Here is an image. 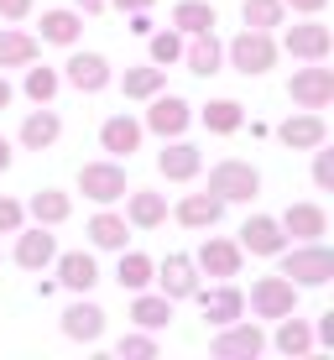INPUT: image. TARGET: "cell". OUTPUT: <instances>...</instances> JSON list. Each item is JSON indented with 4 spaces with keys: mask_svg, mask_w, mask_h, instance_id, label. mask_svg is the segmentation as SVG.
Returning <instances> with one entry per match:
<instances>
[{
    "mask_svg": "<svg viewBox=\"0 0 334 360\" xmlns=\"http://www.w3.org/2000/svg\"><path fill=\"white\" fill-rule=\"evenodd\" d=\"M277 262H282L277 271L288 282H298V288H329V282H334V251L324 240H298L293 251L282 245Z\"/></svg>",
    "mask_w": 334,
    "mask_h": 360,
    "instance_id": "cell-1",
    "label": "cell"
},
{
    "mask_svg": "<svg viewBox=\"0 0 334 360\" xmlns=\"http://www.w3.org/2000/svg\"><path fill=\"white\" fill-rule=\"evenodd\" d=\"M225 58H230V68H235V73H245V79H262V73L277 68V42H271V32L245 27L240 37H230Z\"/></svg>",
    "mask_w": 334,
    "mask_h": 360,
    "instance_id": "cell-2",
    "label": "cell"
},
{
    "mask_svg": "<svg viewBox=\"0 0 334 360\" xmlns=\"http://www.w3.org/2000/svg\"><path fill=\"white\" fill-rule=\"evenodd\" d=\"M266 350V334L251 319H235V324H219V334L209 340V355L214 360H256Z\"/></svg>",
    "mask_w": 334,
    "mask_h": 360,
    "instance_id": "cell-3",
    "label": "cell"
},
{
    "mask_svg": "<svg viewBox=\"0 0 334 360\" xmlns=\"http://www.w3.org/2000/svg\"><path fill=\"white\" fill-rule=\"evenodd\" d=\"M298 282H288L282 271H271V277H256L251 282V314L256 319H282V314H298Z\"/></svg>",
    "mask_w": 334,
    "mask_h": 360,
    "instance_id": "cell-4",
    "label": "cell"
},
{
    "mask_svg": "<svg viewBox=\"0 0 334 360\" xmlns=\"http://www.w3.org/2000/svg\"><path fill=\"white\" fill-rule=\"evenodd\" d=\"M209 193L225 198V204H251L256 193H262V172H256L251 162H219L214 172H209Z\"/></svg>",
    "mask_w": 334,
    "mask_h": 360,
    "instance_id": "cell-5",
    "label": "cell"
},
{
    "mask_svg": "<svg viewBox=\"0 0 334 360\" xmlns=\"http://www.w3.org/2000/svg\"><path fill=\"white\" fill-rule=\"evenodd\" d=\"M146 120H141V131H152V136H162V141H172V136H183L193 126V105L183 94H152L146 99Z\"/></svg>",
    "mask_w": 334,
    "mask_h": 360,
    "instance_id": "cell-6",
    "label": "cell"
},
{
    "mask_svg": "<svg viewBox=\"0 0 334 360\" xmlns=\"http://www.w3.org/2000/svg\"><path fill=\"white\" fill-rule=\"evenodd\" d=\"M288 99L298 110H329L334 105V68H324V63H308V68H298L288 79Z\"/></svg>",
    "mask_w": 334,
    "mask_h": 360,
    "instance_id": "cell-7",
    "label": "cell"
},
{
    "mask_svg": "<svg viewBox=\"0 0 334 360\" xmlns=\"http://www.w3.org/2000/svg\"><path fill=\"white\" fill-rule=\"evenodd\" d=\"M282 27H288V21H282ZM282 47H288L293 58H303V63H324V58L334 53V32H329L319 16H303L298 27H288Z\"/></svg>",
    "mask_w": 334,
    "mask_h": 360,
    "instance_id": "cell-8",
    "label": "cell"
},
{
    "mask_svg": "<svg viewBox=\"0 0 334 360\" xmlns=\"http://www.w3.org/2000/svg\"><path fill=\"white\" fill-rule=\"evenodd\" d=\"M79 193L89 204H115L126 198V167L120 162H84L79 167Z\"/></svg>",
    "mask_w": 334,
    "mask_h": 360,
    "instance_id": "cell-9",
    "label": "cell"
},
{
    "mask_svg": "<svg viewBox=\"0 0 334 360\" xmlns=\"http://www.w3.org/2000/svg\"><path fill=\"white\" fill-rule=\"evenodd\" d=\"M152 282H157V292H162V297H172V303H188L193 288H199V266H193V256L167 251V262L152 271Z\"/></svg>",
    "mask_w": 334,
    "mask_h": 360,
    "instance_id": "cell-10",
    "label": "cell"
},
{
    "mask_svg": "<svg viewBox=\"0 0 334 360\" xmlns=\"http://www.w3.org/2000/svg\"><path fill=\"white\" fill-rule=\"evenodd\" d=\"M193 303H199V314H204L214 329H219V324H235V319L245 314V292L235 288L230 277L219 282V288H193Z\"/></svg>",
    "mask_w": 334,
    "mask_h": 360,
    "instance_id": "cell-11",
    "label": "cell"
},
{
    "mask_svg": "<svg viewBox=\"0 0 334 360\" xmlns=\"http://www.w3.org/2000/svg\"><path fill=\"white\" fill-rule=\"evenodd\" d=\"M240 262H245V251L235 240H225V235H209V240L199 245V256H193V266H199L204 277H214V282L240 277Z\"/></svg>",
    "mask_w": 334,
    "mask_h": 360,
    "instance_id": "cell-12",
    "label": "cell"
},
{
    "mask_svg": "<svg viewBox=\"0 0 334 360\" xmlns=\"http://www.w3.org/2000/svg\"><path fill=\"white\" fill-rule=\"evenodd\" d=\"M277 141L288 146V152H314V146L329 141V126H324V115H319V110H298V115H288V120L277 126Z\"/></svg>",
    "mask_w": 334,
    "mask_h": 360,
    "instance_id": "cell-13",
    "label": "cell"
},
{
    "mask_svg": "<svg viewBox=\"0 0 334 360\" xmlns=\"http://www.w3.org/2000/svg\"><path fill=\"white\" fill-rule=\"evenodd\" d=\"M63 84H73L79 94H100L110 84V58L105 53H79V47H73L68 63H63Z\"/></svg>",
    "mask_w": 334,
    "mask_h": 360,
    "instance_id": "cell-14",
    "label": "cell"
},
{
    "mask_svg": "<svg viewBox=\"0 0 334 360\" xmlns=\"http://www.w3.org/2000/svg\"><path fill=\"white\" fill-rule=\"evenodd\" d=\"M199 167H204V152L193 141H183V136H172L162 152H157V172H162L167 183H193Z\"/></svg>",
    "mask_w": 334,
    "mask_h": 360,
    "instance_id": "cell-15",
    "label": "cell"
},
{
    "mask_svg": "<svg viewBox=\"0 0 334 360\" xmlns=\"http://www.w3.org/2000/svg\"><path fill=\"white\" fill-rule=\"evenodd\" d=\"M63 334H68L73 345H100L105 340V308L89 303V297L79 292V303L63 308Z\"/></svg>",
    "mask_w": 334,
    "mask_h": 360,
    "instance_id": "cell-16",
    "label": "cell"
},
{
    "mask_svg": "<svg viewBox=\"0 0 334 360\" xmlns=\"http://www.w3.org/2000/svg\"><path fill=\"white\" fill-rule=\"evenodd\" d=\"M53 256H58V235L47 230V225H21L16 230V266L21 271H42V266H53Z\"/></svg>",
    "mask_w": 334,
    "mask_h": 360,
    "instance_id": "cell-17",
    "label": "cell"
},
{
    "mask_svg": "<svg viewBox=\"0 0 334 360\" xmlns=\"http://www.w3.org/2000/svg\"><path fill=\"white\" fill-rule=\"evenodd\" d=\"M235 245H240L245 256H266V262H271V256L288 245V235H282V225H277L271 214H251V219L240 225V240H235Z\"/></svg>",
    "mask_w": 334,
    "mask_h": 360,
    "instance_id": "cell-18",
    "label": "cell"
},
{
    "mask_svg": "<svg viewBox=\"0 0 334 360\" xmlns=\"http://www.w3.org/2000/svg\"><path fill=\"white\" fill-rule=\"evenodd\" d=\"M172 219H178L183 230H214L219 219H225V198H214V193H183L178 198V209H172Z\"/></svg>",
    "mask_w": 334,
    "mask_h": 360,
    "instance_id": "cell-19",
    "label": "cell"
},
{
    "mask_svg": "<svg viewBox=\"0 0 334 360\" xmlns=\"http://www.w3.org/2000/svg\"><path fill=\"white\" fill-rule=\"evenodd\" d=\"M188 73H199V79H214L219 63H225V47H219L214 32H193L188 42H183V58H178Z\"/></svg>",
    "mask_w": 334,
    "mask_h": 360,
    "instance_id": "cell-20",
    "label": "cell"
},
{
    "mask_svg": "<svg viewBox=\"0 0 334 360\" xmlns=\"http://www.w3.org/2000/svg\"><path fill=\"white\" fill-rule=\"evenodd\" d=\"M277 225H282L288 240H324V235H329V214L319 204H288Z\"/></svg>",
    "mask_w": 334,
    "mask_h": 360,
    "instance_id": "cell-21",
    "label": "cell"
},
{
    "mask_svg": "<svg viewBox=\"0 0 334 360\" xmlns=\"http://www.w3.org/2000/svg\"><path fill=\"white\" fill-rule=\"evenodd\" d=\"M53 262H58V288H68V292H89L100 282V262L89 251H58Z\"/></svg>",
    "mask_w": 334,
    "mask_h": 360,
    "instance_id": "cell-22",
    "label": "cell"
},
{
    "mask_svg": "<svg viewBox=\"0 0 334 360\" xmlns=\"http://www.w3.org/2000/svg\"><path fill=\"white\" fill-rule=\"evenodd\" d=\"M84 235H89V245L94 251H126V240H131V225H126V214H115L110 204H100V214L84 225Z\"/></svg>",
    "mask_w": 334,
    "mask_h": 360,
    "instance_id": "cell-23",
    "label": "cell"
},
{
    "mask_svg": "<svg viewBox=\"0 0 334 360\" xmlns=\"http://www.w3.org/2000/svg\"><path fill=\"white\" fill-rule=\"evenodd\" d=\"M271 345H277V355H288V360H303V355L319 350V345H314V324H308V319H298V314H282V319H277Z\"/></svg>",
    "mask_w": 334,
    "mask_h": 360,
    "instance_id": "cell-24",
    "label": "cell"
},
{
    "mask_svg": "<svg viewBox=\"0 0 334 360\" xmlns=\"http://www.w3.org/2000/svg\"><path fill=\"white\" fill-rule=\"evenodd\" d=\"M141 120H131V115H110L105 126H100V146L110 157H126L131 162V152H141Z\"/></svg>",
    "mask_w": 334,
    "mask_h": 360,
    "instance_id": "cell-25",
    "label": "cell"
},
{
    "mask_svg": "<svg viewBox=\"0 0 334 360\" xmlns=\"http://www.w3.org/2000/svg\"><path fill=\"white\" fill-rule=\"evenodd\" d=\"M58 136H63V120H58L53 105H37L32 115L21 120V146H27V152H47Z\"/></svg>",
    "mask_w": 334,
    "mask_h": 360,
    "instance_id": "cell-26",
    "label": "cell"
},
{
    "mask_svg": "<svg viewBox=\"0 0 334 360\" xmlns=\"http://www.w3.org/2000/svg\"><path fill=\"white\" fill-rule=\"evenodd\" d=\"M126 225L131 230H162L167 225V198L152 193V188H136L126 198Z\"/></svg>",
    "mask_w": 334,
    "mask_h": 360,
    "instance_id": "cell-27",
    "label": "cell"
},
{
    "mask_svg": "<svg viewBox=\"0 0 334 360\" xmlns=\"http://www.w3.org/2000/svg\"><path fill=\"white\" fill-rule=\"evenodd\" d=\"M37 53H42V42L32 32L0 27V68H27V63H37Z\"/></svg>",
    "mask_w": 334,
    "mask_h": 360,
    "instance_id": "cell-28",
    "label": "cell"
},
{
    "mask_svg": "<svg viewBox=\"0 0 334 360\" xmlns=\"http://www.w3.org/2000/svg\"><path fill=\"white\" fill-rule=\"evenodd\" d=\"M27 214L37 219V225H47V230H58V225H68V214H73V198L63 188H42V193H32V204H27Z\"/></svg>",
    "mask_w": 334,
    "mask_h": 360,
    "instance_id": "cell-29",
    "label": "cell"
},
{
    "mask_svg": "<svg viewBox=\"0 0 334 360\" xmlns=\"http://www.w3.org/2000/svg\"><path fill=\"white\" fill-rule=\"evenodd\" d=\"M131 319H136V329H146V334H157V329H167V319H172V297L162 292H136V303H131Z\"/></svg>",
    "mask_w": 334,
    "mask_h": 360,
    "instance_id": "cell-30",
    "label": "cell"
},
{
    "mask_svg": "<svg viewBox=\"0 0 334 360\" xmlns=\"http://www.w3.org/2000/svg\"><path fill=\"white\" fill-rule=\"evenodd\" d=\"M79 37H84V16L79 11H42V42L79 47Z\"/></svg>",
    "mask_w": 334,
    "mask_h": 360,
    "instance_id": "cell-31",
    "label": "cell"
},
{
    "mask_svg": "<svg viewBox=\"0 0 334 360\" xmlns=\"http://www.w3.org/2000/svg\"><path fill=\"white\" fill-rule=\"evenodd\" d=\"M199 120H204V131H209V136H235V131L245 126V110L235 105V99H209Z\"/></svg>",
    "mask_w": 334,
    "mask_h": 360,
    "instance_id": "cell-32",
    "label": "cell"
},
{
    "mask_svg": "<svg viewBox=\"0 0 334 360\" xmlns=\"http://www.w3.org/2000/svg\"><path fill=\"white\" fill-rule=\"evenodd\" d=\"M214 6L209 0H178L172 6V27H178L183 37H193V32H214Z\"/></svg>",
    "mask_w": 334,
    "mask_h": 360,
    "instance_id": "cell-33",
    "label": "cell"
},
{
    "mask_svg": "<svg viewBox=\"0 0 334 360\" xmlns=\"http://www.w3.org/2000/svg\"><path fill=\"white\" fill-rule=\"evenodd\" d=\"M152 271H157V262H152V256H141V251H120L115 282H120L126 292H141V288H152Z\"/></svg>",
    "mask_w": 334,
    "mask_h": 360,
    "instance_id": "cell-34",
    "label": "cell"
},
{
    "mask_svg": "<svg viewBox=\"0 0 334 360\" xmlns=\"http://www.w3.org/2000/svg\"><path fill=\"white\" fill-rule=\"evenodd\" d=\"M162 84H167V68H157V63L126 68V79H120V94H126V99H152V94H162Z\"/></svg>",
    "mask_w": 334,
    "mask_h": 360,
    "instance_id": "cell-35",
    "label": "cell"
},
{
    "mask_svg": "<svg viewBox=\"0 0 334 360\" xmlns=\"http://www.w3.org/2000/svg\"><path fill=\"white\" fill-rule=\"evenodd\" d=\"M21 89H27V99H32V105H53V99H58V89H63V73H58V68H37V63H27V84H21Z\"/></svg>",
    "mask_w": 334,
    "mask_h": 360,
    "instance_id": "cell-36",
    "label": "cell"
},
{
    "mask_svg": "<svg viewBox=\"0 0 334 360\" xmlns=\"http://www.w3.org/2000/svg\"><path fill=\"white\" fill-rule=\"evenodd\" d=\"M240 21L256 27V32H271V27L288 21V6H282V0H240Z\"/></svg>",
    "mask_w": 334,
    "mask_h": 360,
    "instance_id": "cell-37",
    "label": "cell"
},
{
    "mask_svg": "<svg viewBox=\"0 0 334 360\" xmlns=\"http://www.w3.org/2000/svg\"><path fill=\"white\" fill-rule=\"evenodd\" d=\"M146 42H152V47H146V53H152V63L157 68H172V63H178V58H183V32L178 27H167V32H146Z\"/></svg>",
    "mask_w": 334,
    "mask_h": 360,
    "instance_id": "cell-38",
    "label": "cell"
},
{
    "mask_svg": "<svg viewBox=\"0 0 334 360\" xmlns=\"http://www.w3.org/2000/svg\"><path fill=\"white\" fill-rule=\"evenodd\" d=\"M115 355H120V360H157L162 350H157V340L141 329V334H120V340H115Z\"/></svg>",
    "mask_w": 334,
    "mask_h": 360,
    "instance_id": "cell-39",
    "label": "cell"
},
{
    "mask_svg": "<svg viewBox=\"0 0 334 360\" xmlns=\"http://www.w3.org/2000/svg\"><path fill=\"white\" fill-rule=\"evenodd\" d=\"M21 225H27V204L11 193H0V235H16Z\"/></svg>",
    "mask_w": 334,
    "mask_h": 360,
    "instance_id": "cell-40",
    "label": "cell"
},
{
    "mask_svg": "<svg viewBox=\"0 0 334 360\" xmlns=\"http://www.w3.org/2000/svg\"><path fill=\"white\" fill-rule=\"evenodd\" d=\"M314 188L334 193V152H324V146H314Z\"/></svg>",
    "mask_w": 334,
    "mask_h": 360,
    "instance_id": "cell-41",
    "label": "cell"
},
{
    "mask_svg": "<svg viewBox=\"0 0 334 360\" xmlns=\"http://www.w3.org/2000/svg\"><path fill=\"white\" fill-rule=\"evenodd\" d=\"M0 16H6V21H27L32 16V0H0Z\"/></svg>",
    "mask_w": 334,
    "mask_h": 360,
    "instance_id": "cell-42",
    "label": "cell"
},
{
    "mask_svg": "<svg viewBox=\"0 0 334 360\" xmlns=\"http://www.w3.org/2000/svg\"><path fill=\"white\" fill-rule=\"evenodd\" d=\"M288 11H298V16H319V11L329 6V0H282Z\"/></svg>",
    "mask_w": 334,
    "mask_h": 360,
    "instance_id": "cell-43",
    "label": "cell"
},
{
    "mask_svg": "<svg viewBox=\"0 0 334 360\" xmlns=\"http://www.w3.org/2000/svg\"><path fill=\"white\" fill-rule=\"evenodd\" d=\"M105 6H115V11H126V16H131V11H152L157 0H105Z\"/></svg>",
    "mask_w": 334,
    "mask_h": 360,
    "instance_id": "cell-44",
    "label": "cell"
},
{
    "mask_svg": "<svg viewBox=\"0 0 334 360\" xmlns=\"http://www.w3.org/2000/svg\"><path fill=\"white\" fill-rule=\"evenodd\" d=\"M131 32H136V37L152 32V11H131Z\"/></svg>",
    "mask_w": 334,
    "mask_h": 360,
    "instance_id": "cell-45",
    "label": "cell"
},
{
    "mask_svg": "<svg viewBox=\"0 0 334 360\" xmlns=\"http://www.w3.org/2000/svg\"><path fill=\"white\" fill-rule=\"evenodd\" d=\"M73 11H79V16H100V11H110L105 0H73Z\"/></svg>",
    "mask_w": 334,
    "mask_h": 360,
    "instance_id": "cell-46",
    "label": "cell"
},
{
    "mask_svg": "<svg viewBox=\"0 0 334 360\" xmlns=\"http://www.w3.org/2000/svg\"><path fill=\"white\" fill-rule=\"evenodd\" d=\"M11 99H16V89L6 84V73H0V110H11Z\"/></svg>",
    "mask_w": 334,
    "mask_h": 360,
    "instance_id": "cell-47",
    "label": "cell"
},
{
    "mask_svg": "<svg viewBox=\"0 0 334 360\" xmlns=\"http://www.w3.org/2000/svg\"><path fill=\"white\" fill-rule=\"evenodd\" d=\"M0 172H11V141L0 136Z\"/></svg>",
    "mask_w": 334,
    "mask_h": 360,
    "instance_id": "cell-48",
    "label": "cell"
}]
</instances>
